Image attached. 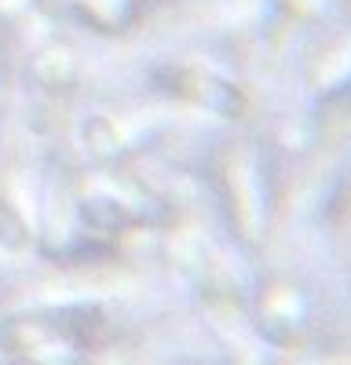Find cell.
<instances>
[{"mask_svg":"<svg viewBox=\"0 0 351 365\" xmlns=\"http://www.w3.org/2000/svg\"><path fill=\"white\" fill-rule=\"evenodd\" d=\"M81 216L96 230H121V227L132 223V208L117 197H88L81 205Z\"/></svg>","mask_w":351,"mask_h":365,"instance_id":"obj_2","label":"cell"},{"mask_svg":"<svg viewBox=\"0 0 351 365\" xmlns=\"http://www.w3.org/2000/svg\"><path fill=\"white\" fill-rule=\"evenodd\" d=\"M103 340L106 318L99 307H51L0 325V347L29 365H88Z\"/></svg>","mask_w":351,"mask_h":365,"instance_id":"obj_1","label":"cell"},{"mask_svg":"<svg viewBox=\"0 0 351 365\" xmlns=\"http://www.w3.org/2000/svg\"><path fill=\"white\" fill-rule=\"evenodd\" d=\"M29 223H26V216L11 205V197L0 190V245L4 249H11V252H22L26 245H29Z\"/></svg>","mask_w":351,"mask_h":365,"instance_id":"obj_3","label":"cell"},{"mask_svg":"<svg viewBox=\"0 0 351 365\" xmlns=\"http://www.w3.org/2000/svg\"><path fill=\"white\" fill-rule=\"evenodd\" d=\"M81 135H84L88 150H92L96 158H110V154H117V150H121V135H117V128L110 125L106 117H88L84 128H81Z\"/></svg>","mask_w":351,"mask_h":365,"instance_id":"obj_4","label":"cell"}]
</instances>
